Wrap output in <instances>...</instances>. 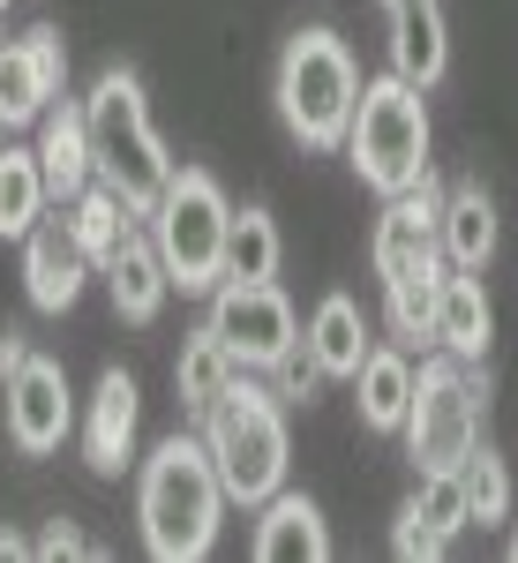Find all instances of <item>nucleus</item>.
Here are the masks:
<instances>
[{
	"mask_svg": "<svg viewBox=\"0 0 518 563\" xmlns=\"http://www.w3.org/2000/svg\"><path fill=\"white\" fill-rule=\"evenodd\" d=\"M135 526L158 563H203L225 526V488L203 435H166L135 474Z\"/></svg>",
	"mask_w": 518,
	"mask_h": 563,
	"instance_id": "1",
	"label": "nucleus"
},
{
	"mask_svg": "<svg viewBox=\"0 0 518 563\" xmlns=\"http://www.w3.org/2000/svg\"><path fill=\"white\" fill-rule=\"evenodd\" d=\"M196 435H203V451H211L225 504L256 511V504H271V496L286 488L294 435H286V406L271 398V384H263L256 368H241L233 384L218 390V406L196 421Z\"/></svg>",
	"mask_w": 518,
	"mask_h": 563,
	"instance_id": "2",
	"label": "nucleus"
},
{
	"mask_svg": "<svg viewBox=\"0 0 518 563\" xmlns=\"http://www.w3.org/2000/svg\"><path fill=\"white\" fill-rule=\"evenodd\" d=\"M84 121H90V166H98V180L129 203V218H151L158 188L173 180V151L158 135V121H151L143 76L135 68H106L84 98Z\"/></svg>",
	"mask_w": 518,
	"mask_h": 563,
	"instance_id": "3",
	"label": "nucleus"
},
{
	"mask_svg": "<svg viewBox=\"0 0 518 563\" xmlns=\"http://www.w3.org/2000/svg\"><path fill=\"white\" fill-rule=\"evenodd\" d=\"M271 98H278V121L301 151H339L345 121H353V98H361V60L331 23H308L278 45V68H271Z\"/></svg>",
	"mask_w": 518,
	"mask_h": 563,
	"instance_id": "4",
	"label": "nucleus"
},
{
	"mask_svg": "<svg viewBox=\"0 0 518 563\" xmlns=\"http://www.w3.org/2000/svg\"><path fill=\"white\" fill-rule=\"evenodd\" d=\"M429 98L421 84H406V76H376V84H361L353 98V121H345V158H353V174L361 188H376V196H398V188H414V180L429 174Z\"/></svg>",
	"mask_w": 518,
	"mask_h": 563,
	"instance_id": "5",
	"label": "nucleus"
},
{
	"mask_svg": "<svg viewBox=\"0 0 518 563\" xmlns=\"http://www.w3.org/2000/svg\"><path fill=\"white\" fill-rule=\"evenodd\" d=\"M143 233H151V249H158V263H166V278L180 294H211L225 278V233H233V203H225L218 174L173 166V180L158 188V203L143 218Z\"/></svg>",
	"mask_w": 518,
	"mask_h": 563,
	"instance_id": "6",
	"label": "nucleus"
},
{
	"mask_svg": "<svg viewBox=\"0 0 518 563\" xmlns=\"http://www.w3.org/2000/svg\"><path fill=\"white\" fill-rule=\"evenodd\" d=\"M481 413H488V368H466L451 353H436L414 368V406H406V459L421 474L466 466V451L481 443Z\"/></svg>",
	"mask_w": 518,
	"mask_h": 563,
	"instance_id": "7",
	"label": "nucleus"
},
{
	"mask_svg": "<svg viewBox=\"0 0 518 563\" xmlns=\"http://www.w3.org/2000/svg\"><path fill=\"white\" fill-rule=\"evenodd\" d=\"M203 301H211L203 323L225 339V353H233L241 368H271L278 353L301 339V316H294V301H286L278 278H263V286H249V278H218Z\"/></svg>",
	"mask_w": 518,
	"mask_h": 563,
	"instance_id": "8",
	"label": "nucleus"
},
{
	"mask_svg": "<svg viewBox=\"0 0 518 563\" xmlns=\"http://www.w3.org/2000/svg\"><path fill=\"white\" fill-rule=\"evenodd\" d=\"M0 421H8V443L23 459H45L60 451L68 429H76V390H68V368L53 353H31L8 384H0Z\"/></svg>",
	"mask_w": 518,
	"mask_h": 563,
	"instance_id": "9",
	"label": "nucleus"
},
{
	"mask_svg": "<svg viewBox=\"0 0 518 563\" xmlns=\"http://www.w3.org/2000/svg\"><path fill=\"white\" fill-rule=\"evenodd\" d=\"M60 90H68V38H60V23H38V31L0 45V121L8 129H31Z\"/></svg>",
	"mask_w": 518,
	"mask_h": 563,
	"instance_id": "10",
	"label": "nucleus"
},
{
	"mask_svg": "<svg viewBox=\"0 0 518 563\" xmlns=\"http://www.w3.org/2000/svg\"><path fill=\"white\" fill-rule=\"evenodd\" d=\"M90 271L98 263L84 256V241L68 233V218H38L31 233H23V294L38 316H68V308L84 301Z\"/></svg>",
	"mask_w": 518,
	"mask_h": 563,
	"instance_id": "11",
	"label": "nucleus"
},
{
	"mask_svg": "<svg viewBox=\"0 0 518 563\" xmlns=\"http://www.w3.org/2000/svg\"><path fill=\"white\" fill-rule=\"evenodd\" d=\"M135 429H143V390H135L129 368H106L98 390H90V413H84V466L98 481H121L135 466Z\"/></svg>",
	"mask_w": 518,
	"mask_h": 563,
	"instance_id": "12",
	"label": "nucleus"
},
{
	"mask_svg": "<svg viewBox=\"0 0 518 563\" xmlns=\"http://www.w3.org/2000/svg\"><path fill=\"white\" fill-rule=\"evenodd\" d=\"M436 203H443L436 166L414 180V188L384 196V218H376V233H368V263H376V278H398L406 263L436 256Z\"/></svg>",
	"mask_w": 518,
	"mask_h": 563,
	"instance_id": "13",
	"label": "nucleus"
},
{
	"mask_svg": "<svg viewBox=\"0 0 518 563\" xmlns=\"http://www.w3.org/2000/svg\"><path fill=\"white\" fill-rule=\"evenodd\" d=\"M504 249V218H496V196L481 180H451L443 203H436V256L451 271H488Z\"/></svg>",
	"mask_w": 518,
	"mask_h": 563,
	"instance_id": "14",
	"label": "nucleus"
},
{
	"mask_svg": "<svg viewBox=\"0 0 518 563\" xmlns=\"http://www.w3.org/2000/svg\"><path fill=\"white\" fill-rule=\"evenodd\" d=\"M38 174H45V196L53 203H68L76 188H90L98 180V166H90V121H84V98H53L38 113Z\"/></svg>",
	"mask_w": 518,
	"mask_h": 563,
	"instance_id": "15",
	"label": "nucleus"
},
{
	"mask_svg": "<svg viewBox=\"0 0 518 563\" xmlns=\"http://www.w3.org/2000/svg\"><path fill=\"white\" fill-rule=\"evenodd\" d=\"M106 271V294H113V316L121 323H158V308H166V294H173V278H166V263H158V249H151V233L143 225H129L121 233V249L98 263Z\"/></svg>",
	"mask_w": 518,
	"mask_h": 563,
	"instance_id": "16",
	"label": "nucleus"
},
{
	"mask_svg": "<svg viewBox=\"0 0 518 563\" xmlns=\"http://www.w3.org/2000/svg\"><path fill=\"white\" fill-rule=\"evenodd\" d=\"M488 339H496V308H488V286L481 271H443V294H436V346L451 361L481 368L488 361Z\"/></svg>",
	"mask_w": 518,
	"mask_h": 563,
	"instance_id": "17",
	"label": "nucleus"
},
{
	"mask_svg": "<svg viewBox=\"0 0 518 563\" xmlns=\"http://www.w3.org/2000/svg\"><path fill=\"white\" fill-rule=\"evenodd\" d=\"M256 563H331V526L323 511L278 488L271 504H256Z\"/></svg>",
	"mask_w": 518,
	"mask_h": 563,
	"instance_id": "18",
	"label": "nucleus"
},
{
	"mask_svg": "<svg viewBox=\"0 0 518 563\" xmlns=\"http://www.w3.org/2000/svg\"><path fill=\"white\" fill-rule=\"evenodd\" d=\"M353 406H361V429L398 435L406 429V406H414V353L406 346H368L353 368Z\"/></svg>",
	"mask_w": 518,
	"mask_h": 563,
	"instance_id": "19",
	"label": "nucleus"
},
{
	"mask_svg": "<svg viewBox=\"0 0 518 563\" xmlns=\"http://www.w3.org/2000/svg\"><path fill=\"white\" fill-rule=\"evenodd\" d=\"M451 68V23H443V0H421V8H398L390 15V76L436 90Z\"/></svg>",
	"mask_w": 518,
	"mask_h": 563,
	"instance_id": "20",
	"label": "nucleus"
},
{
	"mask_svg": "<svg viewBox=\"0 0 518 563\" xmlns=\"http://www.w3.org/2000/svg\"><path fill=\"white\" fill-rule=\"evenodd\" d=\"M308 353H316V368L331 376V384H353V368H361V353L376 346L368 339V316H361V301L353 294H323L316 301V316H308Z\"/></svg>",
	"mask_w": 518,
	"mask_h": 563,
	"instance_id": "21",
	"label": "nucleus"
},
{
	"mask_svg": "<svg viewBox=\"0 0 518 563\" xmlns=\"http://www.w3.org/2000/svg\"><path fill=\"white\" fill-rule=\"evenodd\" d=\"M443 256H421L406 263L398 278H384V323H390V346H429L436 339V294H443Z\"/></svg>",
	"mask_w": 518,
	"mask_h": 563,
	"instance_id": "22",
	"label": "nucleus"
},
{
	"mask_svg": "<svg viewBox=\"0 0 518 563\" xmlns=\"http://www.w3.org/2000/svg\"><path fill=\"white\" fill-rule=\"evenodd\" d=\"M241 376V361L225 353V339H218L211 323H196L188 339H180V361H173V390H180V413L188 421H203L218 406V390Z\"/></svg>",
	"mask_w": 518,
	"mask_h": 563,
	"instance_id": "23",
	"label": "nucleus"
},
{
	"mask_svg": "<svg viewBox=\"0 0 518 563\" xmlns=\"http://www.w3.org/2000/svg\"><path fill=\"white\" fill-rule=\"evenodd\" d=\"M278 271H286V233H278V218L263 211V203L233 211V233H225V278L263 286V278H278Z\"/></svg>",
	"mask_w": 518,
	"mask_h": 563,
	"instance_id": "24",
	"label": "nucleus"
},
{
	"mask_svg": "<svg viewBox=\"0 0 518 563\" xmlns=\"http://www.w3.org/2000/svg\"><path fill=\"white\" fill-rule=\"evenodd\" d=\"M45 174H38V151L23 143H0V241H23L31 225L45 218Z\"/></svg>",
	"mask_w": 518,
	"mask_h": 563,
	"instance_id": "25",
	"label": "nucleus"
},
{
	"mask_svg": "<svg viewBox=\"0 0 518 563\" xmlns=\"http://www.w3.org/2000/svg\"><path fill=\"white\" fill-rule=\"evenodd\" d=\"M129 225H135L129 203H121V196H113L106 180H90V188H76V196H68V233L84 241V256H90V263H106V256H113Z\"/></svg>",
	"mask_w": 518,
	"mask_h": 563,
	"instance_id": "26",
	"label": "nucleus"
},
{
	"mask_svg": "<svg viewBox=\"0 0 518 563\" xmlns=\"http://www.w3.org/2000/svg\"><path fill=\"white\" fill-rule=\"evenodd\" d=\"M459 474H466V511H474V526H504V519H511V466H504L488 443L466 451Z\"/></svg>",
	"mask_w": 518,
	"mask_h": 563,
	"instance_id": "27",
	"label": "nucleus"
},
{
	"mask_svg": "<svg viewBox=\"0 0 518 563\" xmlns=\"http://www.w3.org/2000/svg\"><path fill=\"white\" fill-rule=\"evenodd\" d=\"M256 376L271 384V398H278L286 413H294V406H316V398H323V384H331V376L316 368V353H308V339H294V346L278 353L271 368H256Z\"/></svg>",
	"mask_w": 518,
	"mask_h": 563,
	"instance_id": "28",
	"label": "nucleus"
},
{
	"mask_svg": "<svg viewBox=\"0 0 518 563\" xmlns=\"http://www.w3.org/2000/svg\"><path fill=\"white\" fill-rule=\"evenodd\" d=\"M414 511L443 533V541H459L466 526H474V511H466V474L459 466H443V474H421V496H414Z\"/></svg>",
	"mask_w": 518,
	"mask_h": 563,
	"instance_id": "29",
	"label": "nucleus"
},
{
	"mask_svg": "<svg viewBox=\"0 0 518 563\" xmlns=\"http://www.w3.org/2000/svg\"><path fill=\"white\" fill-rule=\"evenodd\" d=\"M390 549H398L406 563H429V556H443L451 541H443V533H436V526L421 519L414 504H406V511H398V526H390Z\"/></svg>",
	"mask_w": 518,
	"mask_h": 563,
	"instance_id": "30",
	"label": "nucleus"
},
{
	"mask_svg": "<svg viewBox=\"0 0 518 563\" xmlns=\"http://www.w3.org/2000/svg\"><path fill=\"white\" fill-rule=\"evenodd\" d=\"M31 549H38V556H53V563H60V556H98V541H90L76 519H45V533L31 541Z\"/></svg>",
	"mask_w": 518,
	"mask_h": 563,
	"instance_id": "31",
	"label": "nucleus"
},
{
	"mask_svg": "<svg viewBox=\"0 0 518 563\" xmlns=\"http://www.w3.org/2000/svg\"><path fill=\"white\" fill-rule=\"evenodd\" d=\"M23 361H31V331H23V323H0V384H8Z\"/></svg>",
	"mask_w": 518,
	"mask_h": 563,
	"instance_id": "32",
	"label": "nucleus"
},
{
	"mask_svg": "<svg viewBox=\"0 0 518 563\" xmlns=\"http://www.w3.org/2000/svg\"><path fill=\"white\" fill-rule=\"evenodd\" d=\"M15 556H38V549H31V541H23L15 526H0V563H15Z\"/></svg>",
	"mask_w": 518,
	"mask_h": 563,
	"instance_id": "33",
	"label": "nucleus"
},
{
	"mask_svg": "<svg viewBox=\"0 0 518 563\" xmlns=\"http://www.w3.org/2000/svg\"><path fill=\"white\" fill-rule=\"evenodd\" d=\"M398 8H421V0H384V15H398Z\"/></svg>",
	"mask_w": 518,
	"mask_h": 563,
	"instance_id": "34",
	"label": "nucleus"
},
{
	"mask_svg": "<svg viewBox=\"0 0 518 563\" xmlns=\"http://www.w3.org/2000/svg\"><path fill=\"white\" fill-rule=\"evenodd\" d=\"M511 563H518V533H511Z\"/></svg>",
	"mask_w": 518,
	"mask_h": 563,
	"instance_id": "35",
	"label": "nucleus"
},
{
	"mask_svg": "<svg viewBox=\"0 0 518 563\" xmlns=\"http://www.w3.org/2000/svg\"><path fill=\"white\" fill-rule=\"evenodd\" d=\"M0 45H8V31H0Z\"/></svg>",
	"mask_w": 518,
	"mask_h": 563,
	"instance_id": "36",
	"label": "nucleus"
},
{
	"mask_svg": "<svg viewBox=\"0 0 518 563\" xmlns=\"http://www.w3.org/2000/svg\"><path fill=\"white\" fill-rule=\"evenodd\" d=\"M0 129H8V121H0Z\"/></svg>",
	"mask_w": 518,
	"mask_h": 563,
	"instance_id": "37",
	"label": "nucleus"
},
{
	"mask_svg": "<svg viewBox=\"0 0 518 563\" xmlns=\"http://www.w3.org/2000/svg\"><path fill=\"white\" fill-rule=\"evenodd\" d=\"M0 8H8V0H0Z\"/></svg>",
	"mask_w": 518,
	"mask_h": 563,
	"instance_id": "38",
	"label": "nucleus"
}]
</instances>
